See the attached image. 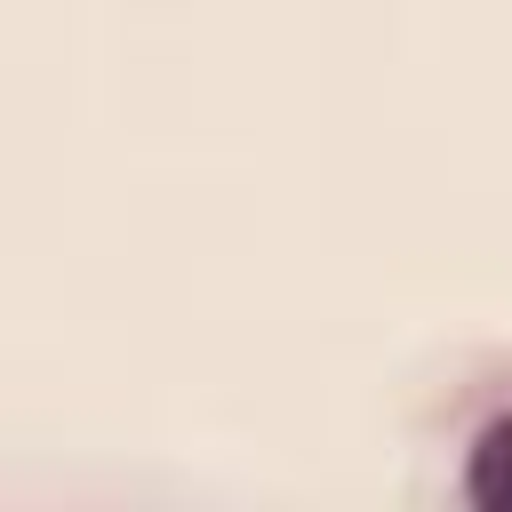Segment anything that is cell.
Returning a JSON list of instances; mask_svg holds the SVG:
<instances>
[{"instance_id":"6da1fadb","label":"cell","mask_w":512,"mask_h":512,"mask_svg":"<svg viewBox=\"0 0 512 512\" xmlns=\"http://www.w3.org/2000/svg\"><path fill=\"white\" fill-rule=\"evenodd\" d=\"M464 496L480 512H512V416H496L480 440H472V464H464Z\"/></svg>"}]
</instances>
